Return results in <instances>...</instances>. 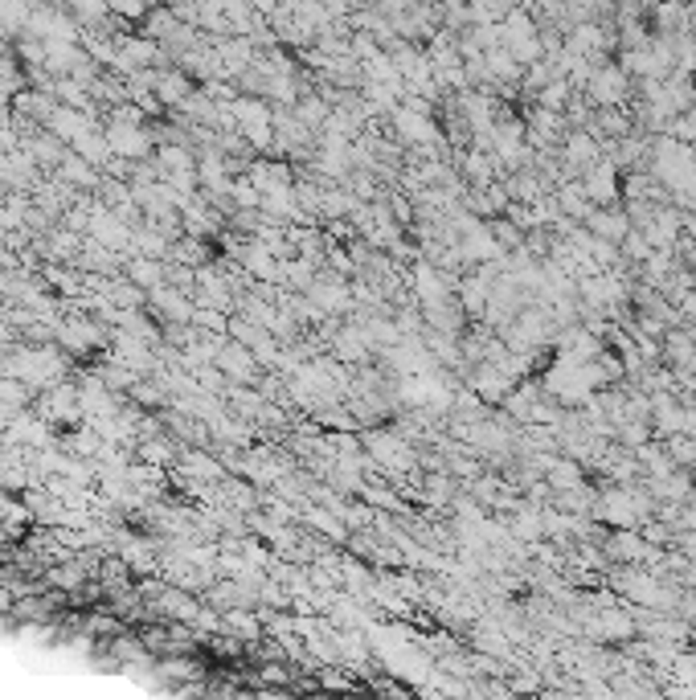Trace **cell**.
I'll return each mask as SVG.
<instances>
[{"instance_id": "obj_4", "label": "cell", "mask_w": 696, "mask_h": 700, "mask_svg": "<svg viewBox=\"0 0 696 700\" xmlns=\"http://www.w3.org/2000/svg\"><path fill=\"white\" fill-rule=\"evenodd\" d=\"M599 160H602V152H599V135L594 132H570L565 135V164H570V177L573 172L594 169Z\"/></svg>"}, {"instance_id": "obj_26", "label": "cell", "mask_w": 696, "mask_h": 700, "mask_svg": "<svg viewBox=\"0 0 696 700\" xmlns=\"http://www.w3.org/2000/svg\"><path fill=\"white\" fill-rule=\"evenodd\" d=\"M5 606H9V594H5V590H0V611H5Z\"/></svg>"}, {"instance_id": "obj_6", "label": "cell", "mask_w": 696, "mask_h": 700, "mask_svg": "<svg viewBox=\"0 0 696 700\" xmlns=\"http://www.w3.org/2000/svg\"><path fill=\"white\" fill-rule=\"evenodd\" d=\"M562 127H565V119L557 115V111H541V106H536L533 124H528L525 132H528V140H533V143H554L557 135H562Z\"/></svg>"}, {"instance_id": "obj_19", "label": "cell", "mask_w": 696, "mask_h": 700, "mask_svg": "<svg viewBox=\"0 0 696 700\" xmlns=\"http://www.w3.org/2000/svg\"><path fill=\"white\" fill-rule=\"evenodd\" d=\"M618 438L639 451V447H647V438H652V422H623L618 426Z\"/></svg>"}, {"instance_id": "obj_21", "label": "cell", "mask_w": 696, "mask_h": 700, "mask_svg": "<svg viewBox=\"0 0 696 700\" xmlns=\"http://www.w3.org/2000/svg\"><path fill=\"white\" fill-rule=\"evenodd\" d=\"M132 279H135V283H143V287H148V283H160V266H156L152 262V258H135V262H132Z\"/></svg>"}, {"instance_id": "obj_17", "label": "cell", "mask_w": 696, "mask_h": 700, "mask_svg": "<svg viewBox=\"0 0 696 700\" xmlns=\"http://www.w3.org/2000/svg\"><path fill=\"white\" fill-rule=\"evenodd\" d=\"M9 435L13 438H25V443H50V430H45L41 422H33V418H17Z\"/></svg>"}, {"instance_id": "obj_15", "label": "cell", "mask_w": 696, "mask_h": 700, "mask_svg": "<svg viewBox=\"0 0 696 700\" xmlns=\"http://www.w3.org/2000/svg\"><path fill=\"white\" fill-rule=\"evenodd\" d=\"M251 361H254V356L246 353V348H238V345H230V348L217 353V364H222L230 377H251Z\"/></svg>"}, {"instance_id": "obj_2", "label": "cell", "mask_w": 696, "mask_h": 700, "mask_svg": "<svg viewBox=\"0 0 696 700\" xmlns=\"http://www.w3.org/2000/svg\"><path fill=\"white\" fill-rule=\"evenodd\" d=\"M582 189H586V201H594L599 209H610V201L618 197V172L610 160H599L594 169L582 172Z\"/></svg>"}, {"instance_id": "obj_20", "label": "cell", "mask_w": 696, "mask_h": 700, "mask_svg": "<svg viewBox=\"0 0 696 700\" xmlns=\"http://www.w3.org/2000/svg\"><path fill=\"white\" fill-rule=\"evenodd\" d=\"M62 177L66 180H74V185H95V172H90V164L82 156H70L62 164Z\"/></svg>"}, {"instance_id": "obj_25", "label": "cell", "mask_w": 696, "mask_h": 700, "mask_svg": "<svg viewBox=\"0 0 696 700\" xmlns=\"http://www.w3.org/2000/svg\"><path fill=\"white\" fill-rule=\"evenodd\" d=\"M676 308H680V316H688V319H696V287H692V291H688V295H684V299H680V303H676Z\"/></svg>"}, {"instance_id": "obj_23", "label": "cell", "mask_w": 696, "mask_h": 700, "mask_svg": "<svg viewBox=\"0 0 696 700\" xmlns=\"http://www.w3.org/2000/svg\"><path fill=\"white\" fill-rule=\"evenodd\" d=\"M143 459L148 463H169V447L164 443H143Z\"/></svg>"}, {"instance_id": "obj_12", "label": "cell", "mask_w": 696, "mask_h": 700, "mask_svg": "<svg viewBox=\"0 0 696 700\" xmlns=\"http://www.w3.org/2000/svg\"><path fill=\"white\" fill-rule=\"evenodd\" d=\"M512 537H520V541H536V537H545V512H536V508H520L517 520H512Z\"/></svg>"}, {"instance_id": "obj_3", "label": "cell", "mask_w": 696, "mask_h": 700, "mask_svg": "<svg viewBox=\"0 0 696 700\" xmlns=\"http://www.w3.org/2000/svg\"><path fill=\"white\" fill-rule=\"evenodd\" d=\"M586 226H590V238H602L610 246H623V238L635 230L623 209H590Z\"/></svg>"}, {"instance_id": "obj_10", "label": "cell", "mask_w": 696, "mask_h": 700, "mask_svg": "<svg viewBox=\"0 0 696 700\" xmlns=\"http://www.w3.org/2000/svg\"><path fill=\"white\" fill-rule=\"evenodd\" d=\"M475 390H480L488 401H496V398L508 393V377H504L496 364H480V373H475Z\"/></svg>"}, {"instance_id": "obj_11", "label": "cell", "mask_w": 696, "mask_h": 700, "mask_svg": "<svg viewBox=\"0 0 696 700\" xmlns=\"http://www.w3.org/2000/svg\"><path fill=\"white\" fill-rule=\"evenodd\" d=\"M58 340L82 353V348H95L98 345V328H95V324H58Z\"/></svg>"}, {"instance_id": "obj_22", "label": "cell", "mask_w": 696, "mask_h": 700, "mask_svg": "<svg viewBox=\"0 0 696 700\" xmlns=\"http://www.w3.org/2000/svg\"><path fill=\"white\" fill-rule=\"evenodd\" d=\"M312 295L324 303V308H344V303H348L344 291H340V287H328V283H324V287H312Z\"/></svg>"}, {"instance_id": "obj_27", "label": "cell", "mask_w": 696, "mask_h": 700, "mask_svg": "<svg viewBox=\"0 0 696 700\" xmlns=\"http://www.w3.org/2000/svg\"><path fill=\"white\" fill-rule=\"evenodd\" d=\"M692 78H696V70H692Z\"/></svg>"}, {"instance_id": "obj_24", "label": "cell", "mask_w": 696, "mask_h": 700, "mask_svg": "<svg viewBox=\"0 0 696 700\" xmlns=\"http://www.w3.org/2000/svg\"><path fill=\"white\" fill-rule=\"evenodd\" d=\"M74 17H82V21H103V17H107V9H103V5H78V9H74Z\"/></svg>"}, {"instance_id": "obj_1", "label": "cell", "mask_w": 696, "mask_h": 700, "mask_svg": "<svg viewBox=\"0 0 696 700\" xmlns=\"http://www.w3.org/2000/svg\"><path fill=\"white\" fill-rule=\"evenodd\" d=\"M627 90H631V82H627L623 66H594V70H590V78H586V95L594 98L602 111H610V106L623 103Z\"/></svg>"}, {"instance_id": "obj_9", "label": "cell", "mask_w": 696, "mask_h": 700, "mask_svg": "<svg viewBox=\"0 0 696 700\" xmlns=\"http://www.w3.org/2000/svg\"><path fill=\"white\" fill-rule=\"evenodd\" d=\"M398 127H402V135L406 140H414V143L435 140V127H430V119L422 115V111H398Z\"/></svg>"}, {"instance_id": "obj_7", "label": "cell", "mask_w": 696, "mask_h": 700, "mask_svg": "<svg viewBox=\"0 0 696 700\" xmlns=\"http://www.w3.org/2000/svg\"><path fill=\"white\" fill-rule=\"evenodd\" d=\"M607 549H610V553H618L623 561L655 557V549H647V545H643V537H635V529H618V532H615V541H610Z\"/></svg>"}, {"instance_id": "obj_16", "label": "cell", "mask_w": 696, "mask_h": 700, "mask_svg": "<svg viewBox=\"0 0 696 700\" xmlns=\"http://www.w3.org/2000/svg\"><path fill=\"white\" fill-rule=\"evenodd\" d=\"M618 585H627V594L639 598V603H660V594H655V582H652V577L627 574V577H618Z\"/></svg>"}, {"instance_id": "obj_13", "label": "cell", "mask_w": 696, "mask_h": 700, "mask_svg": "<svg viewBox=\"0 0 696 700\" xmlns=\"http://www.w3.org/2000/svg\"><path fill=\"white\" fill-rule=\"evenodd\" d=\"M557 209L570 213V217H590V201L582 185H562L557 189Z\"/></svg>"}, {"instance_id": "obj_8", "label": "cell", "mask_w": 696, "mask_h": 700, "mask_svg": "<svg viewBox=\"0 0 696 700\" xmlns=\"http://www.w3.org/2000/svg\"><path fill=\"white\" fill-rule=\"evenodd\" d=\"M152 95L164 103H188V78L185 74H156Z\"/></svg>"}, {"instance_id": "obj_14", "label": "cell", "mask_w": 696, "mask_h": 700, "mask_svg": "<svg viewBox=\"0 0 696 700\" xmlns=\"http://www.w3.org/2000/svg\"><path fill=\"white\" fill-rule=\"evenodd\" d=\"M565 103H570V82L565 78H554L545 90H536V106H541V111H557V115H562Z\"/></svg>"}, {"instance_id": "obj_18", "label": "cell", "mask_w": 696, "mask_h": 700, "mask_svg": "<svg viewBox=\"0 0 696 700\" xmlns=\"http://www.w3.org/2000/svg\"><path fill=\"white\" fill-rule=\"evenodd\" d=\"M618 254L631 258V262H647V258H652V246H647V238H643L639 230H631L623 238V246H618Z\"/></svg>"}, {"instance_id": "obj_5", "label": "cell", "mask_w": 696, "mask_h": 700, "mask_svg": "<svg viewBox=\"0 0 696 700\" xmlns=\"http://www.w3.org/2000/svg\"><path fill=\"white\" fill-rule=\"evenodd\" d=\"M107 148L119 152V156H143V152H148V135H143L140 127H111Z\"/></svg>"}]
</instances>
